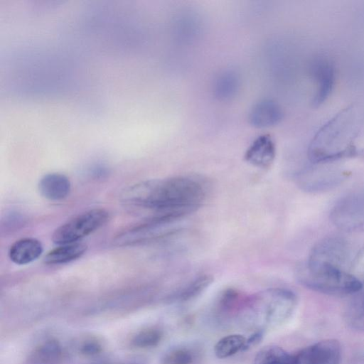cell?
I'll return each instance as SVG.
<instances>
[{"mask_svg":"<svg viewBox=\"0 0 364 364\" xmlns=\"http://www.w3.org/2000/svg\"><path fill=\"white\" fill-rule=\"evenodd\" d=\"M205 198L203 186L186 176L141 182L127 190L124 196L125 201L130 204L179 218L195 211Z\"/></svg>","mask_w":364,"mask_h":364,"instance_id":"6da1fadb","label":"cell"},{"mask_svg":"<svg viewBox=\"0 0 364 364\" xmlns=\"http://www.w3.org/2000/svg\"><path fill=\"white\" fill-rule=\"evenodd\" d=\"M357 107L341 110L324 124L312 138L308 149L313 164L331 163L358 154L354 142L360 132Z\"/></svg>","mask_w":364,"mask_h":364,"instance_id":"7a4b0ae2","label":"cell"},{"mask_svg":"<svg viewBox=\"0 0 364 364\" xmlns=\"http://www.w3.org/2000/svg\"><path fill=\"white\" fill-rule=\"evenodd\" d=\"M296 277L309 289L338 296L352 295L362 284L357 277L343 270L338 264L311 257L299 266Z\"/></svg>","mask_w":364,"mask_h":364,"instance_id":"3957f363","label":"cell"},{"mask_svg":"<svg viewBox=\"0 0 364 364\" xmlns=\"http://www.w3.org/2000/svg\"><path fill=\"white\" fill-rule=\"evenodd\" d=\"M296 295L291 290L272 288L253 295L246 303L247 318L254 326L264 328H275L284 323L297 306Z\"/></svg>","mask_w":364,"mask_h":364,"instance_id":"277c9868","label":"cell"},{"mask_svg":"<svg viewBox=\"0 0 364 364\" xmlns=\"http://www.w3.org/2000/svg\"><path fill=\"white\" fill-rule=\"evenodd\" d=\"M109 213L103 208H94L82 213L58 228L53 234V242L65 245L78 242L107 223Z\"/></svg>","mask_w":364,"mask_h":364,"instance_id":"5b68a950","label":"cell"},{"mask_svg":"<svg viewBox=\"0 0 364 364\" xmlns=\"http://www.w3.org/2000/svg\"><path fill=\"white\" fill-rule=\"evenodd\" d=\"M331 218L338 227L347 230L364 229V191L341 198L333 207Z\"/></svg>","mask_w":364,"mask_h":364,"instance_id":"8992f818","label":"cell"},{"mask_svg":"<svg viewBox=\"0 0 364 364\" xmlns=\"http://www.w3.org/2000/svg\"><path fill=\"white\" fill-rule=\"evenodd\" d=\"M296 364H339L341 347L336 339H326L309 346L294 355Z\"/></svg>","mask_w":364,"mask_h":364,"instance_id":"52a82bcc","label":"cell"},{"mask_svg":"<svg viewBox=\"0 0 364 364\" xmlns=\"http://www.w3.org/2000/svg\"><path fill=\"white\" fill-rule=\"evenodd\" d=\"M276 156V146L269 134L258 136L245 153V160L252 166L259 168L269 167Z\"/></svg>","mask_w":364,"mask_h":364,"instance_id":"ba28073f","label":"cell"},{"mask_svg":"<svg viewBox=\"0 0 364 364\" xmlns=\"http://www.w3.org/2000/svg\"><path fill=\"white\" fill-rule=\"evenodd\" d=\"M281 107L274 100L263 99L253 105L248 114L249 123L257 128L274 126L283 119Z\"/></svg>","mask_w":364,"mask_h":364,"instance_id":"9c48e42d","label":"cell"},{"mask_svg":"<svg viewBox=\"0 0 364 364\" xmlns=\"http://www.w3.org/2000/svg\"><path fill=\"white\" fill-rule=\"evenodd\" d=\"M313 74L317 82V90L313 102L315 106H319L327 100L333 90L335 80L334 68L328 60L321 59L315 63Z\"/></svg>","mask_w":364,"mask_h":364,"instance_id":"30bf717a","label":"cell"},{"mask_svg":"<svg viewBox=\"0 0 364 364\" xmlns=\"http://www.w3.org/2000/svg\"><path fill=\"white\" fill-rule=\"evenodd\" d=\"M41 195L51 200H60L66 198L70 191V182L68 177L58 173L43 176L38 183Z\"/></svg>","mask_w":364,"mask_h":364,"instance_id":"8fae6325","label":"cell"},{"mask_svg":"<svg viewBox=\"0 0 364 364\" xmlns=\"http://www.w3.org/2000/svg\"><path fill=\"white\" fill-rule=\"evenodd\" d=\"M43 252L41 242L34 238H23L16 241L10 247V259L17 264H26L36 259Z\"/></svg>","mask_w":364,"mask_h":364,"instance_id":"7c38bea8","label":"cell"},{"mask_svg":"<svg viewBox=\"0 0 364 364\" xmlns=\"http://www.w3.org/2000/svg\"><path fill=\"white\" fill-rule=\"evenodd\" d=\"M350 296L345 311L346 321L351 328L364 332V282Z\"/></svg>","mask_w":364,"mask_h":364,"instance_id":"4fadbf2b","label":"cell"},{"mask_svg":"<svg viewBox=\"0 0 364 364\" xmlns=\"http://www.w3.org/2000/svg\"><path fill=\"white\" fill-rule=\"evenodd\" d=\"M87 246L85 243L76 242L53 249L44 257V262L48 264H64L80 257L86 252Z\"/></svg>","mask_w":364,"mask_h":364,"instance_id":"5bb4252c","label":"cell"},{"mask_svg":"<svg viewBox=\"0 0 364 364\" xmlns=\"http://www.w3.org/2000/svg\"><path fill=\"white\" fill-rule=\"evenodd\" d=\"M62 348L55 340H48L36 347L28 357L31 364H55L62 357Z\"/></svg>","mask_w":364,"mask_h":364,"instance_id":"9a60e30c","label":"cell"},{"mask_svg":"<svg viewBox=\"0 0 364 364\" xmlns=\"http://www.w3.org/2000/svg\"><path fill=\"white\" fill-rule=\"evenodd\" d=\"M239 87L238 75L232 70H227L217 77L213 85V94L219 100H229L235 96Z\"/></svg>","mask_w":364,"mask_h":364,"instance_id":"2e32d148","label":"cell"},{"mask_svg":"<svg viewBox=\"0 0 364 364\" xmlns=\"http://www.w3.org/2000/svg\"><path fill=\"white\" fill-rule=\"evenodd\" d=\"M254 364H296L294 355L277 346H267L256 354Z\"/></svg>","mask_w":364,"mask_h":364,"instance_id":"e0dca14e","label":"cell"},{"mask_svg":"<svg viewBox=\"0 0 364 364\" xmlns=\"http://www.w3.org/2000/svg\"><path fill=\"white\" fill-rule=\"evenodd\" d=\"M246 338L241 334H230L220 338L214 346L218 358L223 359L242 351Z\"/></svg>","mask_w":364,"mask_h":364,"instance_id":"ac0fdd59","label":"cell"},{"mask_svg":"<svg viewBox=\"0 0 364 364\" xmlns=\"http://www.w3.org/2000/svg\"><path fill=\"white\" fill-rule=\"evenodd\" d=\"M213 280V277L208 274L195 278L176 294V299L181 301H186L196 297L210 286Z\"/></svg>","mask_w":364,"mask_h":364,"instance_id":"d6986e66","label":"cell"},{"mask_svg":"<svg viewBox=\"0 0 364 364\" xmlns=\"http://www.w3.org/2000/svg\"><path fill=\"white\" fill-rule=\"evenodd\" d=\"M162 338V333L155 328H148L137 333L132 340L134 347L146 348L156 346Z\"/></svg>","mask_w":364,"mask_h":364,"instance_id":"ffe728a7","label":"cell"},{"mask_svg":"<svg viewBox=\"0 0 364 364\" xmlns=\"http://www.w3.org/2000/svg\"><path fill=\"white\" fill-rule=\"evenodd\" d=\"M191 352L186 348H175L164 355L161 364H191L193 363Z\"/></svg>","mask_w":364,"mask_h":364,"instance_id":"44dd1931","label":"cell"},{"mask_svg":"<svg viewBox=\"0 0 364 364\" xmlns=\"http://www.w3.org/2000/svg\"><path fill=\"white\" fill-rule=\"evenodd\" d=\"M102 350L101 343L92 338L84 341L79 347L80 352L85 355H95L100 353Z\"/></svg>","mask_w":364,"mask_h":364,"instance_id":"7402d4cb","label":"cell"},{"mask_svg":"<svg viewBox=\"0 0 364 364\" xmlns=\"http://www.w3.org/2000/svg\"><path fill=\"white\" fill-rule=\"evenodd\" d=\"M240 296L239 292L234 289H228L223 292L219 303L224 308H230L236 304Z\"/></svg>","mask_w":364,"mask_h":364,"instance_id":"603a6c76","label":"cell"},{"mask_svg":"<svg viewBox=\"0 0 364 364\" xmlns=\"http://www.w3.org/2000/svg\"><path fill=\"white\" fill-rule=\"evenodd\" d=\"M264 337V331L263 330H257L254 333H252L248 338H246L245 343L242 351H246L252 348L257 346L261 343Z\"/></svg>","mask_w":364,"mask_h":364,"instance_id":"cb8c5ba5","label":"cell"},{"mask_svg":"<svg viewBox=\"0 0 364 364\" xmlns=\"http://www.w3.org/2000/svg\"><path fill=\"white\" fill-rule=\"evenodd\" d=\"M355 267L359 271L364 272V248L362 252L358 255L355 262L354 263Z\"/></svg>","mask_w":364,"mask_h":364,"instance_id":"d4e9b609","label":"cell"},{"mask_svg":"<svg viewBox=\"0 0 364 364\" xmlns=\"http://www.w3.org/2000/svg\"><path fill=\"white\" fill-rule=\"evenodd\" d=\"M125 364H141V363H125Z\"/></svg>","mask_w":364,"mask_h":364,"instance_id":"484cf974","label":"cell"}]
</instances>
